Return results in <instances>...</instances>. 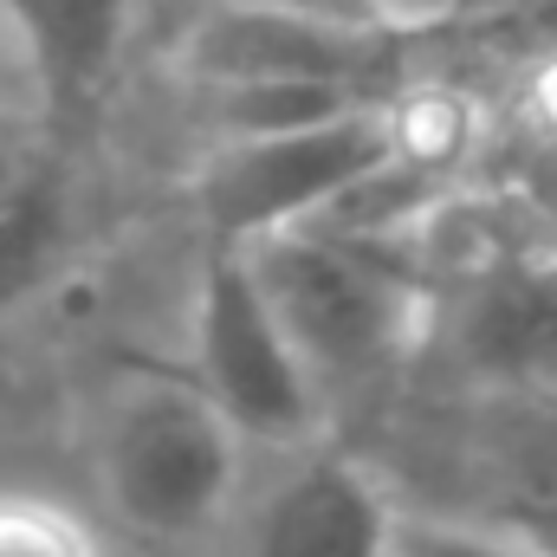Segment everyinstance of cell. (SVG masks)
I'll list each match as a JSON object with an SVG mask.
<instances>
[{
    "label": "cell",
    "instance_id": "3957f363",
    "mask_svg": "<svg viewBox=\"0 0 557 557\" xmlns=\"http://www.w3.org/2000/svg\"><path fill=\"white\" fill-rule=\"evenodd\" d=\"M396 156H403V111L344 104L292 131L214 143L201 175V208L221 247H253L311 221H337Z\"/></svg>",
    "mask_w": 557,
    "mask_h": 557
},
{
    "label": "cell",
    "instance_id": "52a82bcc",
    "mask_svg": "<svg viewBox=\"0 0 557 557\" xmlns=\"http://www.w3.org/2000/svg\"><path fill=\"white\" fill-rule=\"evenodd\" d=\"M467 357L499 383L557 389V253L506 267L473 298Z\"/></svg>",
    "mask_w": 557,
    "mask_h": 557
},
{
    "label": "cell",
    "instance_id": "6da1fadb",
    "mask_svg": "<svg viewBox=\"0 0 557 557\" xmlns=\"http://www.w3.org/2000/svg\"><path fill=\"white\" fill-rule=\"evenodd\" d=\"M91 473L124 532L149 545H188L234 512L247 441L188 370H124L98 403Z\"/></svg>",
    "mask_w": 557,
    "mask_h": 557
},
{
    "label": "cell",
    "instance_id": "8992f818",
    "mask_svg": "<svg viewBox=\"0 0 557 557\" xmlns=\"http://www.w3.org/2000/svg\"><path fill=\"white\" fill-rule=\"evenodd\" d=\"M396 525L389 486L344 454H305L260 493L240 557H383Z\"/></svg>",
    "mask_w": 557,
    "mask_h": 557
},
{
    "label": "cell",
    "instance_id": "8fae6325",
    "mask_svg": "<svg viewBox=\"0 0 557 557\" xmlns=\"http://www.w3.org/2000/svg\"><path fill=\"white\" fill-rule=\"evenodd\" d=\"M39 111H46V85H39V72H33L26 39L13 33V20H7V7H0V124H33Z\"/></svg>",
    "mask_w": 557,
    "mask_h": 557
},
{
    "label": "cell",
    "instance_id": "30bf717a",
    "mask_svg": "<svg viewBox=\"0 0 557 557\" xmlns=\"http://www.w3.org/2000/svg\"><path fill=\"white\" fill-rule=\"evenodd\" d=\"M0 557H104V545L65 499L0 493Z\"/></svg>",
    "mask_w": 557,
    "mask_h": 557
},
{
    "label": "cell",
    "instance_id": "7a4b0ae2",
    "mask_svg": "<svg viewBox=\"0 0 557 557\" xmlns=\"http://www.w3.org/2000/svg\"><path fill=\"white\" fill-rule=\"evenodd\" d=\"M234 253L253 267L267 305L278 311L318 389L383 376L428 331V311H434L428 285L403 253H389L363 227L311 221V227H292Z\"/></svg>",
    "mask_w": 557,
    "mask_h": 557
},
{
    "label": "cell",
    "instance_id": "5b68a950",
    "mask_svg": "<svg viewBox=\"0 0 557 557\" xmlns=\"http://www.w3.org/2000/svg\"><path fill=\"white\" fill-rule=\"evenodd\" d=\"M383 26L337 13H285L221 0L182 46V65L201 91L234 85H331L357 91V78L383 59Z\"/></svg>",
    "mask_w": 557,
    "mask_h": 557
},
{
    "label": "cell",
    "instance_id": "9c48e42d",
    "mask_svg": "<svg viewBox=\"0 0 557 557\" xmlns=\"http://www.w3.org/2000/svg\"><path fill=\"white\" fill-rule=\"evenodd\" d=\"M383 557H557V552L532 532H512V525H480V519H454V512L396 506Z\"/></svg>",
    "mask_w": 557,
    "mask_h": 557
},
{
    "label": "cell",
    "instance_id": "7c38bea8",
    "mask_svg": "<svg viewBox=\"0 0 557 557\" xmlns=\"http://www.w3.org/2000/svg\"><path fill=\"white\" fill-rule=\"evenodd\" d=\"M357 7H363V20L383 26V33H416V26L447 20L460 0H357Z\"/></svg>",
    "mask_w": 557,
    "mask_h": 557
},
{
    "label": "cell",
    "instance_id": "277c9868",
    "mask_svg": "<svg viewBox=\"0 0 557 557\" xmlns=\"http://www.w3.org/2000/svg\"><path fill=\"white\" fill-rule=\"evenodd\" d=\"M188 376L247 447H305L318 434L324 389L234 247H221L201 273Z\"/></svg>",
    "mask_w": 557,
    "mask_h": 557
},
{
    "label": "cell",
    "instance_id": "4fadbf2b",
    "mask_svg": "<svg viewBox=\"0 0 557 557\" xmlns=\"http://www.w3.org/2000/svg\"><path fill=\"white\" fill-rule=\"evenodd\" d=\"M240 7H285V13H337V20H363L357 0H240Z\"/></svg>",
    "mask_w": 557,
    "mask_h": 557
},
{
    "label": "cell",
    "instance_id": "ba28073f",
    "mask_svg": "<svg viewBox=\"0 0 557 557\" xmlns=\"http://www.w3.org/2000/svg\"><path fill=\"white\" fill-rule=\"evenodd\" d=\"M0 7L33 52L46 104L91 91L131 39V0H0Z\"/></svg>",
    "mask_w": 557,
    "mask_h": 557
}]
</instances>
